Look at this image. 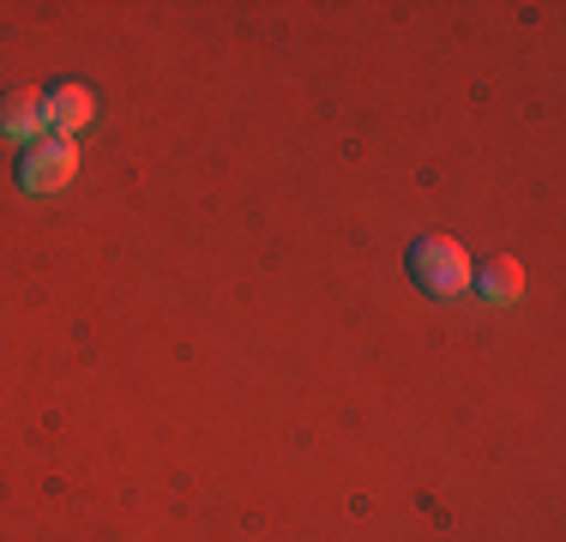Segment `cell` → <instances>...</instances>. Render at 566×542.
I'll list each match as a JSON object with an SVG mask.
<instances>
[{
    "mask_svg": "<svg viewBox=\"0 0 566 542\" xmlns=\"http://www.w3.org/2000/svg\"><path fill=\"white\" fill-rule=\"evenodd\" d=\"M78 175V145L73 139H55V133H43L36 145H24V157H19V187L24 194H61L66 181Z\"/></svg>",
    "mask_w": 566,
    "mask_h": 542,
    "instance_id": "cell-2",
    "label": "cell"
},
{
    "mask_svg": "<svg viewBox=\"0 0 566 542\" xmlns=\"http://www.w3.org/2000/svg\"><path fill=\"white\" fill-rule=\"evenodd\" d=\"M91 121H97V97H91V85L61 79V85L49 91V133H55V139H73V133H85Z\"/></svg>",
    "mask_w": 566,
    "mask_h": 542,
    "instance_id": "cell-4",
    "label": "cell"
},
{
    "mask_svg": "<svg viewBox=\"0 0 566 542\" xmlns=\"http://www.w3.org/2000/svg\"><path fill=\"white\" fill-rule=\"evenodd\" d=\"M410 278H416V290L440 295V302H458V295H470L476 265H470V253L452 236H422L410 248Z\"/></svg>",
    "mask_w": 566,
    "mask_h": 542,
    "instance_id": "cell-1",
    "label": "cell"
},
{
    "mask_svg": "<svg viewBox=\"0 0 566 542\" xmlns=\"http://www.w3.org/2000/svg\"><path fill=\"white\" fill-rule=\"evenodd\" d=\"M470 290L494 308H512V302H524V265L512 260V253H494V260H482V271L470 278Z\"/></svg>",
    "mask_w": 566,
    "mask_h": 542,
    "instance_id": "cell-5",
    "label": "cell"
},
{
    "mask_svg": "<svg viewBox=\"0 0 566 542\" xmlns=\"http://www.w3.org/2000/svg\"><path fill=\"white\" fill-rule=\"evenodd\" d=\"M0 133L19 145H36L49 133V97L36 85H12L7 97H0Z\"/></svg>",
    "mask_w": 566,
    "mask_h": 542,
    "instance_id": "cell-3",
    "label": "cell"
}]
</instances>
